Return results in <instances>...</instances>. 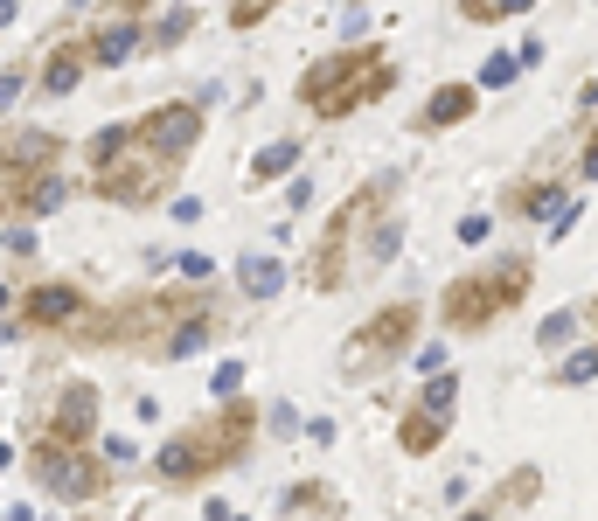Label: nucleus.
<instances>
[{
    "label": "nucleus",
    "mask_w": 598,
    "mask_h": 521,
    "mask_svg": "<svg viewBox=\"0 0 598 521\" xmlns=\"http://www.w3.org/2000/svg\"><path fill=\"white\" fill-rule=\"evenodd\" d=\"M251 438H258V403L223 396V410H209L202 424H188V431H174V438L160 445L153 473H160L167 487H195V480H209V473L237 466V459L251 452Z\"/></svg>",
    "instance_id": "nucleus-1"
},
{
    "label": "nucleus",
    "mask_w": 598,
    "mask_h": 521,
    "mask_svg": "<svg viewBox=\"0 0 598 521\" xmlns=\"http://www.w3.org/2000/svg\"><path fill=\"white\" fill-rule=\"evenodd\" d=\"M390 84H397V70H390L383 49H341V56H327V63H313L299 77V105L313 119H348L369 98H383Z\"/></svg>",
    "instance_id": "nucleus-2"
},
{
    "label": "nucleus",
    "mask_w": 598,
    "mask_h": 521,
    "mask_svg": "<svg viewBox=\"0 0 598 521\" xmlns=\"http://www.w3.org/2000/svg\"><path fill=\"white\" fill-rule=\"evenodd\" d=\"M529 285H536V264L529 258H501V264H487V271L452 278L446 299H439V313H446L452 334H480V327H494L508 306H522Z\"/></svg>",
    "instance_id": "nucleus-3"
},
{
    "label": "nucleus",
    "mask_w": 598,
    "mask_h": 521,
    "mask_svg": "<svg viewBox=\"0 0 598 521\" xmlns=\"http://www.w3.org/2000/svg\"><path fill=\"white\" fill-rule=\"evenodd\" d=\"M390 181H369V188H355L341 209H334V223L320 230V244H313V264H306V278H313V292H341L348 285V251H355V237H362V223H376L383 209H390Z\"/></svg>",
    "instance_id": "nucleus-4"
},
{
    "label": "nucleus",
    "mask_w": 598,
    "mask_h": 521,
    "mask_svg": "<svg viewBox=\"0 0 598 521\" xmlns=\"http://www.w3.org/2000/svg\"><path fill=\"white\" fill-rule=\"evenodd\" d=\"M174 167H181V160H167V153H153V146H147V132H133V139H126L119 153H105V160L91 167V174H98L91 188H98L105 202H126V209H147V202H160V195H167V181H174Z\"/></svg>",
    "instance_id": "nucleus-5"
},
{
    "label": "nucleus",
    "mask_w": 598,
    "mask_h": 521,
    "mask_svg": "<svg viewBox=\"0 0 598 521\" xmlns=\"http://www.w3.org/2000/svg\"><path fill=\"white\" fill-rule=\"evenodd\" d=\"M411 334H418V299H397V306H383L376 320H362L355 334H348V355H341V376H376L383 362H397L404 348H411Z\"/></svg>",
    "instance_id": "nucleus-6"
},
{
    "label": "nucleus",
    "mask_w": 598,
    "mask_h": 521,
    "mask_svg": "<svg viewBox=\"0 0 598 521\" xmlns=\"http://www.w3.org/2000/svg\"><path fill=\"white\" fill-rule=\"evenodd\" d=\"M35 480L56 501H98L105 494V466L91 459V445H63V438H42L35 445Z\"/></svg>",
    "instance_id": "nucleus-7"
},
{
    "label": "nucleus",
    "mask_w": 598,
    "mask_h": 521,
    "mask_svg": "<svg viewBox=\"0 0 598 521\" xmlns=\"http://www.w3.org/2000/svg\"><path fill=\"white\" fill-rule=\"evenodd\" d=\"M153 153H167V160H188L195 153V139H202V105H153L147 119H140Z\"/></svg>",
    "instance_id": "nucleus-8"
},
{
    "label": "nucleus",
    "mask_w": 598,
    "mask_h": 521,
    "mask_svg": "<svg viewBox=\"0 0 598 521\" xmlns=\"http://www.w3.org/2000/svg\"><path fill=\"white\" fill-rule=\"evenodd\" d=\"M140 42H147V21H140L133 7H105V21H98V35H91L84 49H91V63H98V70H119Z\"/></svg>",
    "instance_id": "nucleus-9"
},
{
    "label": "nucleus",
    "mask_w": 598,
    "mask_h": 521,
    "mask_svg": "<svg viewBox=\"0 0 598 521\" xmlns=\"http://www.w3.org/2000/svg\"><path fill=\"white\" fill-rule=\"evenodd\" d=\"M49 438H63V445H91V438H98V390H91V383H70V390L56 396Z\"/></svg>",
    "instance_id": "nucleus-10"
},
{
    "label": "nucleus",
    "mask_w": 598,
    "mask_h": 521,
    "mask_svg": "<svg viewBox=\"0 0 598 521\" xmlns=\"http://www.w3.org/2000/svg\"><path fill=\"white\" fill-rule=\"evenodd\" d=\"M84 313V292L77 285H63V278H49V285H28L21 292V320L28 327H70Z\"/></svg>",
    "instance_id": "nucleus-11"
},
{
    "label": "nucleus",
    "mask_w": 598,
    "mask_h": 521,
    "mask_svg": "<svg viewBox=\"0 0 598 521\" xmlns=\"http://www.w3.org/2000/svg\"><path fill=\"white\" fill-rule=\"evenodd\" d=\"M446 424H452V410H432V403H418V410H404V417H397V445H404L411 459H425V452H439Z\"/></svg>",
    "instance_id": "nucleus-12"
},
{
    "label": "nucleus",
    "mask_w": 598,
    "mask_h": 521,
    "mask_svg": "<svg viewBox=\"0 0 598 521\" xmlns=\"http://www.w3.org/2000/svg\"><path fill=\"white\" fill-rule=\"evenodd\" d=\"M473 105H480V91H473V84H439V91L425 98V112H418V126H425V132L466 126V119H473Z\"/></svg>",
    "instance_id": "nucleus-13"
},
{
    "label": "nucleus",
    "mask_w": 598,
    "mask_h": 521,
    "mask_svg": "<svg viewBox=\"0 0 598 521\" xmlns=\"http://www.w3.org/2000/svg\"><path fill=\"white\" fill-rule=\"evenodd\" d=\"M84 70H91V49H84V42H56V49H49V63H42V91H49V98H63V91H77V84H84Z\"/></svg>",
    "instance_id": "nucleus-14"
},
{
    "label": "nucleus",
    "mask_w": 598,
    "mask_h": 521,
    "mask_svg": "<svg viewBox=\"0 0 598 521\" xmlns=\"http://www.w3.org/2000/svg\"><path fill=\"white\" fill-rule=\"evenodd\" d=\"M202 348H209V299H202V306H181L174 334L160 341V355H167V362H188V355H202Z\"/></svg>",
    "instance_id": "nucleus-15"
},
{
    "label": "nucleus",
    "mask_w": 598,
    "mask_h": 521,
    "mask_svg": "<svg viewBox=\"0 0 598 521\" xmlns=\"http://www.w3.org/2000/svg\"><path fill=\"white\" fill-rule=\"evenodd\" d=\"M536 494H543V473H536V466H522V473H508V480L480 501V515H508V508H522V501H536Z\"/></svg>",
    "instance_id": "nucleus-16"
},
{
    "label": "nucleus",
    "mask_w": 598,
    "mask_h": 521,
    "mask_svg": "<svg viewBox=\"0 0 598 521\" xmlns=\"http://www.w3.org/2000/svg\"><path fill=\"white\" fill-rule=\"evenodd\" d=\"M49 160H56V139H49V132H21V139H14V146H7V181H21V174H28V167H35V174H42V167H49Z\"/></svg>",
    "instance_id": "nucleus-17"
},
{
    "label": "nucleus",
    "mask_w": 598,
    "mask_h": 521,
    "mask_svg": "<svg viewBox=\"0 0 598 521\" xmlns=\"http://www.w3.org/2000/svg\"><path fill=\"white\" fill-rule=\"evenodd\" d=\"M237 285H244L251 299H272V292L286 285V264H279V258H258V251H251V258L237 264Z\"/></svg>",
    "instance_id": "nucleus-18"
},
{
    "label": "nucleus",
    "mask_w": 598,
    "mask_h": 521,
    "mask_svg": "<svg viewBox=\"0 0 598 521\" xmlns=\"http://www.w3.org/2000/svg\"><path fill=\"white\" fill-rule=\"evenodd\" d=\"M557 209H564V188H557V181H522V188H515V216L543 223V216H557Z\"/></svg>",
    "instance_id": "nucleus-19"
},
{
    "label": "nucleus",
    "mask_w": 598,
    "mask_h": 521,
    "mask_svg": "<svg viewBox=\"0 0 598 521\" xmlns=\"http://www.w3.org/2000/svg\"><path fill=\"white\" fill-rule=\"evenodd\" d=\"M299 167V139H279V146H265L258 160H251V188H265V181H279V174H293Z\"/></svg>",
    "instance_id": "nucleus-20"
},
{
    "label": "nucleus",
    "mask_w": 598,
    "mask_h": 521,
    "mask_svg": "<svg viewBox=\"0 0 598 521\" xmlns=\"http://www.w3.org/2000/svg\"><path fill=\"white\" fill-rule=\"evenodd\" d=\"M286 508H293V515H306V508L341 515V494H334V487H320V480H299V487H286Z\"/></svg>",
    "instance_id": "nucleus-21"
},
{
    "label": "nucleus",
    "mask_w": 598,
    "mask_h": 521,
    "mask_svg": "<svg viewBox=\"0 0 598 521\" xmlns=\"http://www.w3.org/2000/svg\"><path fill=\"white\" fill-rule=\"evenodd\" d=\"M515 77H522V56H508V49H501V56H487V63H480V84H487V91H508V84H515Z\"/></svg>",
    "instance_id": "nucleus-22"
},
{
    "label": "nucleus",
    "mask_w": 598,
    "mask_h": 521,
    "mask_svg": "<svg viewBox=\"0 0 598 521\" xmlns=\"http://www.w3.org/2000/svg\"><path fill=\"white\" fill-rule=\"evenodd\" d=\"M578 320H585L578 306H564V313H550V320L536 327V348H557V341H571V334H578Z\"/></svg>",
    "instance_id": "nucleus-23"
},
{
    "label": "nucleus",
    "mask_w": 598,
    "mask_h": 521,
    "mask_svg": "<svg viewBox=\"0 0 598 521\" xmlns=\"http://www.w3.org/2000/svg\"><path fill=\"white\" fill-rule=\"evenodd\" d=\"M397 251H404V223H383V230H376V244H369V258H362V264H369V271H383V264L397 258Z\"/></svg>",
    "instance_id": "nucleus-24"
},
{
    "label": "nucleus",
    "mask_w": 598,
    "mask_h": 521,
    "mask_svg": "<svg viewBox=\"0 0 598 521\" xmlns=\"http://www.w3.org/2000/svg\"><path fill=\"white\" fill-rule=\"evenodd\" d=\"M188 28H195V14H188V7H174V14H160V28H153V42H160V49H174V42H181Z\"/></svg>",
    "instance_id": "nucleus-25"
},
{
    "label": "nucleus",
    "mask_w": 598,
    "mask_h": 521,
    "mask_svg": "<svg viewBox=\"0 0 598 521\" xmlns=\"http://www.w3.org/2000/svg\"><path fill=\"white\" fill-rule=\"evenodd\" d=\"M272 7H279V0H230V28H258Z\"/></svg>",
    "instance_id": "nucleus-26"
},
{
    "label": "nucleus",
    "mask_w": 598,
    "mask_h": 521,
    "mask_svg": "<svg viewBox=\"0 0 598 521\" xmlns=\"http://www.w3.org/2000/svg\"><path fill=\"white\" fill-rule=\"evenodd\" d=\"M487 237H494V216H459V244L466 251H480Z\"/></svg>",
    "instance_id": "nucleus-27"
},
{
    "label": "nucleus",
    "mask_w": 598,
    "mask_h": 521,
    "mask_svg": "<svg viewBox=\"0 0 598 521\" xmlns=\"http://www.w3.org/2000/svg\"><path fill=\"white\" fill-rule=\"evenodd\" d=\"M418 403H432V410H452V403H459V376H432V390L418 396Z\"/></svg>",
    "instance_id": "nucleus-28"
},
{
    "label": "nucleus",
    "mask_w": 598,
    "mask_h": 521,
    "mask_svg": "<svg viewBox=\"0 0 598 521\" xmlns=\"http://www.w3.org/2000/svg\"><path fill=\"white\" fill-rule=\"evenodd\" d=\"M592 376H598V348L592 355H571V362L557 369V383H592Z\"/></svg>",
    "instance_id": "nucleus-29"
},
{
    "label": "nucleus",
    "mask_w": 598,
    "mask_h": 521,
    "mask_svg": "<svg viewBox=\"0 0 598 521\" xmlns=\"http://www.w3.org/2000/svg\"><path fill=\"white\" fill-rule=\"evenodd\" d=\"M209 390H216V396H237V390H244V362H223V369L209 376Z\"/></svg>",
    "instance_id": "nucleus-30"
},
{
    "label": "nucleus",
    "mask_w": 598,
    "mask_h": 521,
    "mask_svg": "<svg viewBox=\"0 0 598 521\" xmlns=\"http://www.w3.org/2000/svg\"><path fill=\"white\" fill-rule=\"evenodd\" d=\"M529 7H536V0H487L480 21H508V14H529Z\"/></svg>",
    "instance_id": "nucleus-31"
},
{
    "label": "nucleus",
    "mask_w": 598,
    "mask_h": 521,
    "mask_svg": "<svg viewBox=\"0 0 598 521\" xmlns=\"http://www.w3.org/2000/svg\"><path fill=\"white\" fill-rule=\"evenodd\" d=\"M21 84H28V70H0V112L21 98Z\"/></svg>",
    "instance_id": "nucleus-32"
},
{
    "label": "nucleus",
    "mask_w": 598,
    "mask_h": 521,
    "mask_svg": "<svg viewBox=\"0 0 598 521\" xmlns=\"http://www.w3.org/2000/svg\"><path fill=\"white\" fill-rule=\"evenodd\" d=\"M209 271H216V264L202 258V251H188V258H181V278H195V285H209Z\"/></svg>",
    "instance_id": "nucleus-33"
},
{
    "label": "nucleus",
    "mask_w": 598,
    "mask_h": 521,
    "mask_svg": "<svg viewBox=\"0 0 598 521\" xmlns=\"http://www.w3.org/2000/svg\"><path fill=\"white\" fill-rule=\"evenodd\" d=\"M578 181H598V139H585V153H578Z\"/></svg>",
    "instance_id": "nucleus-34"
},
{
    "label": "nucleus",
    "mask_w": 598,
    "mask_h": 521,
    "mask_svg": "<svg viewBox=\"0 0 598 521\" xmlns=\"http://www.w3.org/2000/svg\"><path fill=\"white\" fill-rule=\"evenodd\" d=\"M480 7H487V0H459V14H466V21H480Z\"/></svg>",
    "instance_id": "nucleus-35"
},
{
    "label": "nucleus",
    "mask_w": 598,
    "mask_h": 521,
    "mask_svg": "<svg viewBox=\"0 0 598 521\" xmlns=\"http://www.w3.org/2000/svg\"><path fill=\"white\" fill-rule=\"evenodd\" d=\"M7 21H14V0H0V28H7Z\"/></svg>",
    "instance_id": "nucleus-36"
},
{
    "label": "nucleus",
    "mask_w": 598,
    "mask_h": 521,
    "mask_svg": "<svg viewBox=\"0 0 598 521\" xmlns=\"http://www.w3.org/2000/svg\"><path fill=\"white\" fill-rule=\"evenodd\" d=\"M0 209H7V188H0Z\"/></svg>",
    "instance_id": "nucleus-37"
},
{
    "label": "nucleus",
    "mask_w": 598,
    "mask_h": 521,
    "mask_svg": "<svg viewBox=\"0 0 598 521\" xmlns=\"http://www.w3.org/2000/svg\"><path fill=\"white\" fill-rule=\"evenodd\" d=\"M0 306H7V285H0Z\"/></svg>",
    "instance_id": "nucleus-38"
}]
</instances>
